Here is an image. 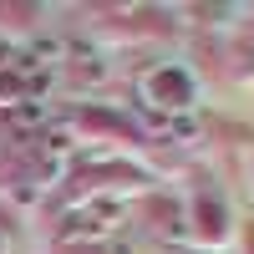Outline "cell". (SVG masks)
<instances>
[{
  "mask_svg": "<svg viewBox=\"0 0 254 254\" xmlns=\"http://www.w3.org/2000/svg\"><path fill=\"white\" fill-rule=\"evenodd\" d=\"M20 102H31V76L20 66H0V107H20Z\"/></svg>",
  "mask_w": 254,
  "mask_h": 254,
  "instance_id": "1",
  "label": "cell"
},
{
  "mask_svg": "<svg viewBox=\"0 0 254 254\" xmlns=\"http://www.w3.org/2000/svg\"><path fill=\"white\" fill-rule=\"evenodd\" d=\"M41 117H46V107H36V102H20V107H15V127H20V132L41 127Z\"/></svg>",
  "mask_w": 254,
  "mask_h": 254,
  "instance_id": "2",
  "label": "cell"
},
{
  "mask_svg": "<svg viewBox=\"0 0 254 254\" xmlns=\"http://www.w3.org/2000/svg\"><path fill=\"white\" fill-rule=\"evenodd\" d=\"M5 249H10V239H5V229H0V254H5Z\"/></svg>",
  "mask_w": 254,
  "mask_h": 254,
  "instance_id": "3",
  "label": "cell"
}]
</instances>
